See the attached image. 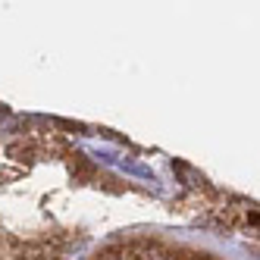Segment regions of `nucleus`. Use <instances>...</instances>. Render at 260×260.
<instances>
[{
  "label": "nucleus",
  "mask_w": 260,
  "mask_h": 260,
  "mask_svg": "<svg viewBox=\"0 0 260 260\" xmlns=\"http://www.w3.org/2000/svg\"><path fill=\"white\" fill-rule=\"evenodd\" d=\"M85 260H226L210 248L194 241H182L157 232H128L104 241V245Z\"/></svg>",
  "instance_id": "1"
}]
</instances>
